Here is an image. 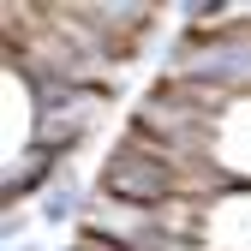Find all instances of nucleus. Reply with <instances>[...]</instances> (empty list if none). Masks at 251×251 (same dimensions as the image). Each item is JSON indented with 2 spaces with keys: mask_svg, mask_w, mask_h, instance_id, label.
<instances>
[{
  "mask_svg": "<svg viewBox=\"0 0 251 251\" xmlns=\"http://www.w3.org/2000/svg\"><path fill=\"white\" fill-rule=\"evenodd\" d=\"M54 162H60V155H54V150H42V144H30V150L18 155V162L6 168V179H0V203H6V209H12L18 198H30V192H36V185H42V179L54 174Z\"/></svg>",
  "mask_w": 251,
  "mask_h": 251,
  "instance_id": "3",
  "label": "nucleus"
},
{
  "mask_svg": "<svg viewBox=\"0 0 251 251\" xmlns=\"http://www.w3.org/2000/svg\"><path fill=\"white\" fill-rule=\"evenodd\" d=\"M42 222H84V203H78V185H72V179H60L54 192H48Z\"/></svg>",
  "mask_w": 251,
  "mask_h": 251,
  "instance_id": "4",
  "label": "nucleus"
},
{
  "mask_svg": "<svg viewBox=\"0 0 251 251\" xmlns=\"http://www.w3.org/2000/svg\"><path fill=\"white\" fill-rule=\"evenodd\" d=\"M18 60V72L36 84V144L42 150H54V155H66L84 132H90V120H96V108H102V90L96 84H60V78H48L36 60H24V54H12Z\"/></svg>",
  "mask_w": 251,
  "mask_h": 251,
  "instance_id": "2",
  "label": "nucleus"
},
{
  "mask_svg": "<svg viewBox=\"0 0 251 251\" xmlns=\"http://www.w3.org/2000/svg\"><path fill=\"white\" fill-rule=\"evenodd\" d=\"M18 251H30V245H18Z\"/></svg>",
  "mask_w": 251,
  "mask_h": 251,
  "instance_id": "5",
  "label": "nucleus"
},
{
  "mask_svg": "<svg viewBox=\"0 0 251 251\" xmlns=\"http://www.w3.org/2000/svg\"><path fill=\"white\" fill-rule=\"evenodd\" d=\"M198 179H222V168L215 162H198L192 168ZM192 174H185V162H174L168 150H155V144H144V138H132L126 132L120 144H114V155L102 162V179H96V192L108 198V203H126V209H168V203H179L185 192H192Z\"/></svg>",
  "mask_w": 251,
  "mask_h": 251,
  "instance_id": "1",
  "label": "nucleus"
}]
</instances>
